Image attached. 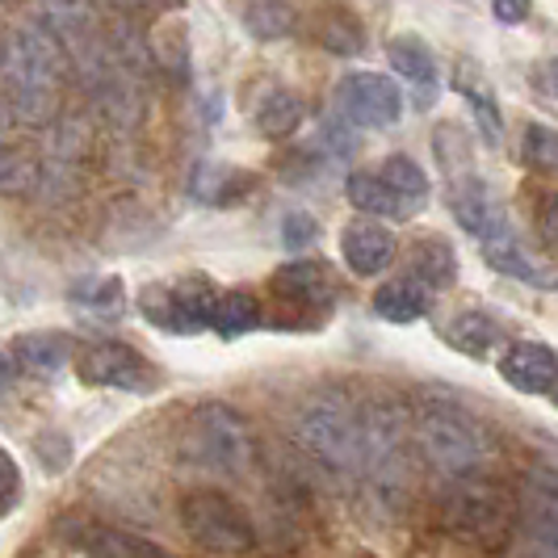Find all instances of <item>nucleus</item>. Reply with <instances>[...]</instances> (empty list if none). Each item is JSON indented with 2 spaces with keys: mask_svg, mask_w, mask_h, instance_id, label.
I'll list each match as a JSON object with an SVG mask.
<instances>
[{
  "mask_svg": "<svg viewBox=\"0 0 558 558\" xmlns=\"http://www.w3.org/2000/svg\"><path fill=\"white\" fill-rule=\"evenodd\" d=\"M307 122V101L290 88H274L260 106H256V126L265 140H290L299 126Z\"/></svg>",
  "mask_w": 558,
  "mask_h": 558,
  "instance_id": "23",
  "label": "nucleus"
},
{
  "mask_svg": "<svg viewBox=\"0 0 558 558\" xmlns=\"http://www.w3.org/2000/svg\"><path fill=\"white\" fill-rule=\"evenodd\" d=\"M492 13L500 26H521L533 13V0H492Z\"/></svg>",
  "mask_w": 558,
  "mask_h": 558,
  "instance_id": "35",
  "label": "nucleus"
},
{
  "mask_svg": "<svg viewBox=\"0 0 558 558\" xmlns=\"http://www.w3.org/2000/svg\"><path fill=\"white\" fill-rule=\"evenodd\" d=\"M546 84H550V93H558V59L546 63Z\"/></svg>",
  "mask_w": 558,
  "mask_h": 558,
  "instance_id": "36",
  "label": "nucleus"
},
{
  "mask_svg": "<svg viewBox=\"0 0 558 558\" xmlns=\"http://www.w3.org/2000/svg\"><path fill=\"white\" fill-rule=\"evenodd\" d=\"M181 525L206 555L240 558L256 550V525L240 504L223 492H194L181 504Z\"/></svg>",
  "mask_w": 558,
  "mask_h": 558,
  "instance_id": "5",
  "label": "nucleus"
},
{
  "mask_svg": "<svg viewBox=\"0 0 558 558\" xmlns=\"http://www.w3.org/2000/svg\"><path fill=\"white\" fill-rule=\"evenodd\" d=\"M63 68H68V51L38 22L9 29L0 38V84L9 93L13 113L29 126H43L56 118Z\"/></svg>",
  "mask_w": 558,
  "mask_h": 558,
  "instance_id": "1",
  "label": "nucleus"
},
{
  "mask_svg": "<svg viewBox=\"0 0 558 558\" xmlns=\"http://www.w3.org/2000/svg\"><path fill=\"white\" fill-rule=\"evenodd\" d=\"M315 240V219L303 215V210H294V215H286V227H281V244L286 248H303Z\"/></svg>",
  "mask_w": 558,
  "mask_h": 558,
  "instance_id": "34",
  "label": "nucleus"
},
{
  "mask_svg": "<svg viewBox=\"0 0 558 558\" xmlns=\"http://www.w3.org/2000/svg\"><path fill=\"white\" fill-rule=\"evenodd\" d=\"M412 433H416L420 453L446 478L478 475L492 453V437L475 420V412H466L458 399H446V395L420 399Z\"/></svg>",
  "mask_w": 558,
  "mask_h": 558,
  "instance_id": "2",
  "label": "nucleus"
},
{
  "mask_svg": "<svg viewBox=\"0 0 558 558\" xmlns=\"http://www.w3.org/2000/svg\"><path fill=\"white\" fill-rule=\"evenodd\" d=\"M260 319H265V307H260V299H256L252 290H223V294H219V311H215L210 332L235 340V336L260 328Z\"/></svg>",
  "mask_w": 558,
  "mask_h": 558,
  "instance_id": "25",
  "label": "nucleus"
},
{
  "mask_svg": "<svg viewBox=\"0 0 558 558\" xmlns=\"http://www.w3.org/2000/svg\"><path fill=\"white\" fill-rule=\"evenodd\" d=\"M383 177H387L403 197H412V202H420V206L428 202V177H424V168H420L412 156H387Z\"/></svg>",
  "mask_w": 558,
  "mask_h": 558,
  "instance_id": "29",
  "label": "nucleus"
},
{
  "mask_svg": "<svg viewBox=\"0 0 558 558\" xmlns=\"http://www.w3.org/2000/svg\"><path fill=\"white\" fill-rule=\"evenodd\" d=\"M240 17H244V29L252 38L274 43V38H286L290 29L299 26V4L294 0H244Z\"/></svg>",
  "mask_w": 558,
  "mask_h": 558,
  "instance_id": "24",
  "label": "nucleus"
},
{
  "mask_svg": "<svg viewBox=\"0 0 558 558\" xmlns=\"http://www.w3.org/2000/svg\"><path fill=\"white\" fill-rule=\"evenodd\" d=\"M449 210H453L458 227H462L475 244L483 235H492L496 227L508 223V210H504V202L496 197V190H492L483 177H475V172L453 177V185H449Z\"/></svg>",
  "mask_w": 558,
  "mask_h": 558,
  "instance_id": "13",
  "label": "nucleus"
},
{
  "mask_svg": "<svg viewBox=\"0 0 558 558\" xmlns=\"http://www.w3.org/2000/svg\"><path fill=\"white\" fill-rule=\"evenodd\" d=\"M294 441L336 475L362 471V412L340 395L311 399L294 416Z\"/></svg>",
  "mask_w": 558,
  "mask_h": 558,
  "instance_id": "4",
  "label": "nucleus"
},
{
  "mask_svg": "<svg viewBox=\"0 0 558 558\" xmlns=\"http://www.w3.org/2000/svg\"><path fill=\"white\" fill-rule=\"evenodd\" d=\"M525 558H558V475L525 478Z\"/></svg>",
  "mask_w": 558,
  "mask_h": 558,
  "instance_id": "12",
  "label": "nucleus"
},
{
  "mask_svg": "<svg viewBox=\"0 0 558 558\" xmlns=\"http://www.w3.org/2000/svg\"><path fill=\"white\" fill-rule=\"evenodd\" d=\"M9 135V110H4V101H0V143Z\"/></svg>",
  "mask_w": 558,
  "mask_h": 558,
  "instance_id": "37",
  "label": "nucleus"
},
{
  "mask_svg": "<svg viewBox=\"0 0 558 558\" xmlns=\"http://www.w3.org/2000/svg\"><path fill=\"white\" fill-rule=\"evenodd\" d=\"M446 344L458 349L471 362H492L504 349V328L487 315V311H462L458 319H449Z\"/></svg>",
  "mask_w": 558,
  "mask_h": 558,
  "instance_id": "19",
  "label": "nucleus"
},
{
  "mask_svg": "<svg viewBox=\"0 0 558 558\" xmlns=\"http://www.w3.org/2000/svg\"><path fill=\"white\" fill-rule=\"evenodd\" d=\"M63 537L88 558H172L156 542H147L131 530H118V525H106V521H68Z\"/></svg>",
  "mask_w": 558,
  "mask_h": 558,
  "instance_id": "14",
  "label": "nucleus"
},
{
  "mask_svg": "<svg viewBox=\"0 0 558 558\" xmlns=\"http://www.w3.org/2000/svg\"><path fill=\"white\" fill-rule=\"evenodd\" d=\"M344 190H349V202L369 219H412L420 210V202L399 194L383 172H353Z\"/></svg>",
  "mask_w": 558,
  "mask_h": 558,
  "instance_id": "18",
  "label": "nucleus"
},
{
  "mask_svg": "<svg viewBox=\"0 0 558 558\" xmlns=\"http://www.w3.org/2000/svg\"><path fill=\"white\" fill-rule=\"evenodd\" d=\"M336 106L353 126L383 131L403 118V88L383 72H349L336 84Z\"/></svg>",
  "mask_w": 558,
  "mask_h": 558,
  "instance_id": "10",
  "label": "nucleus"
},
{
  "mask_svg": "<svg viewBox=\"0 0 558 558\" xmlns=\"http://www.w3.org/2000/svg\"><path fill=\"white\" fill-rule=\"evenodd\" d=\"M219 286L206 278H177L160 281V286H147L140 299L143 319H151L156 328H165L172 336H194L206 332L215 324V311H219Z\"/></svg>",
  "mask_w": 558,
  "mask_h": 558,
  "instance_id": "7",
  "label": "nucleus"
},
{
  "mask_svg": "<svg viewBox=\"0 0 558 558\" xmlns=\"http://www.w3.org/2000/svg\"><path fill=\"white\" fill-rule=\"evenodd\" d=\"M269 294L278 303V315H274L278 328H286V324L311 328V324H319L328 315V307L340 294V286H336L332 269L324 260H307L303 256V260H286L278 274L269 278Z\"/></svg>",
  "mask_w": 558,
  "mask_h": 558,
  "instance_id": "6",
  "label": "nucleus"
},
{
  "mask_svg": "<svg viewBox=\"0 0 558 558\" xmlns=\"http://www.w3.org/2000/svg\"><path fill=\"white\" fill-rule=\"evenodd\" d=\"M441 525L471 542H496L508 530V496L500 483H487L478 475L449 478L441 492Z\"/></svg>",
  "mask_w": 558,
  "mask_h": 558,
  "instance_id": "8",
  "label": "nucleus"
},
{
  "mask_svg": "<svg viewBox=\"0 0 558 558\" xmlns=\"http://www.w3.org/2000/svg\"><path fill=\"white\" fill-rule=\"evenodd\" d=\"M374 311L391 324H416L433 311V286H424L420 278L403 274V278H391L378 294H374Z\"/></svg>",
  "mask_w": 558,
  "mask_h": 558,
  "instance_id": "21",
  "label": "nucleus"
},
{
  "mask_svg": "<svg viewBox=\"0 0 558 558\" xmlns=\"http://www.w3.org/2000/svg\"><path fill=\"white\" fill-rule=\"evenodd\" d=\"M453 88L466 97V106L475 110V122L478 131H483V143L487 147H500L504 143V113H500V101H496V93H492V84L483 81V72H478L475 63H458L453 68Z\"/></svg>",
  "mask_w": 558,
  "mask_h": 558,
  "instance_id": "20",
  "label": "nucleus"
},
{
  "mask_svg": "<svg viewBox=\"0 0 558 558\" xmlns=\"http://www.w3.org/2000/svg\"><path fill=\"white\" fill-rule=\"evenodd\" d=\"M231 181H248V172H240V168L202 165L194 177V194L202 197V202H231Z\"/></svg>",
  "mask_w": 558,
  "mask_h": 558,
  "instance_id": "31",
  "label": "nucleus"
},
{
  "mask_svg": "<svg viewBox=\"0 0 558 558\" xmlns=\"http://www.w3.org/2000/svg\"><path fill=\"white\" fill-rule=\"evenodd\" d=\"M177 449H181L185 466L235 478L252 466L256 441H252V424L231 403H202L181 424Z\"/></svg>",
  "mask_w": 558,
  "mask_h": 558,
  "instance_id": "3",
  "label": "nucleus"
},
{
  "mask_svg": "<svg viewBox=\"0 0 558 558\" xmlns=\"http://www.w3.org/2000/svg\"><path fill=\"white\" fill-rule=\"evenodd\" d=\"M412 278H420L433 290H441V286L458 278V256L449 248V240H437V235L420 240L416 248H412Z\"/></svg>",
  "mask_w": 558,
  "mask_h": 558,
  "instance_id": "26",
  "label": "nucleus"
},
{
  "mask_svg": "<svg viewBox=\"0 0 558 558\" xmlns=\"http://www.w3.org/2000/svg\"><path fill=\"white\" fill-rule=\"evenodd\" d=\"M533 223H537V235L550 256H558V190L555 194H542L537 210H533Z\"/></svg>",
  "mask_w": 558,
  "mask_h": 558,
  "instance_id": "32",
  "label": "nucleus"
},
{
  "mask_svg": "<svg viewBox=\"0 0 558 558\" xmlns=\"http://www.w3.org/2000/svg\"><path fill=\"white\" fill-rule=\"evenodd\" d=\"M478 248H483V256H487V265H492L496 274H504V278L530 281V286H558V274L550 269V260L537 256V252L517 235L512 219H508L504 227H496L492 235H483Z\"/></svg>",
  "mask_w": 558,
  "mask_h": 558,
  "instance_id": "11",
  "label": "nucleus"
},
{
  "mask_svg": "<svg viewBox=\"0 0 558 558\" xmlns=\"http://www.w3.org/2000/svg\"><path fill=\"white\" fill-rule=\"evenodd\" d=\"M315 38H319L328 51H336V56H357V51L365 47L362 22H357L353 13H344V9H324Z\"/></svg>",
  "mask_w": 558,
  "mask_h": 558,
  "instance_id": "28",
  "label": "nucleus"
},
{
  "mask_svg": "<svg viewBox=\"0 0 558 558\" xmlns=\"http://www.w3.org/2000/svg\"><path fill=\"white\" fill-rule=\"evenodd\" d=\"M500 378L521 395H555L558 391V353L537 344V340H521L508 344L500 353Z\"/></svg>",
  "mask_w": 558,
  "mask_h": 558,
  "instance_id": "15",
  "label": "nucleus"
},
{
  "mask_svg": "<svg viewBox=\"0 0 558 558\" xmlns=\"http://www.w3.org/2000/svg\"><path fill=\"white\" fill-rule=\"evenodd\" d=\"M17 500H22V471H17L13 453L0 449V517H4Z\"/></svg>",
  "mask_w": 558,
  "mask_h": 558,
  "instance_id": "33",
  "label": "nucleus"
},
{
  "mask_svg": "<svg viewBox=\"0 0 558 558\" xmlns=\"http://www.w3.org/2000/svg\"><path fill=\"white\" fill-rule=\"evenodd\" d=\"M0 378H9V362L4 357H0Z\"/></svg>",
  "mask_w": 558,
  "mask_h": 558,
  "instance_id": "38",
  "label": "nucleus"
},
{
  "mask_svg": "<svg viewBox=\"0 0 558 558\" xmlns=\"http://www.w3.org/2000/svg\"><path fill=\"white\" fill-rule=\"evenodd\" d=\"M76 374L88 387H110V391L126 395H147L160 374L156 365L143 357L135 344H122V340H101V344H88L81 357H76Z\"/></svg>",
  "mask_w": 558,
  "mask_h": 558,
  "instance_id": "9",
  "label": "nucleus"
},
{
  "mask_svg": "<svg viewBox=\"0 0 558 558\" xmlns=\"http://www.w3.org/2000/svg\"><path fill=\"white\" fill-rule=\"evenodd\" d=\"M340 260L349 265V274L357 278H378L383 269H391L395 260V235L378 219H353L340 231Z\"/></svg>",
  "mask_w": 558,
  "mask_h": 558,
  "instance_id": "16",
  "label": "nucleus"
},
{
  "mask_svg": "<svg viewBox=\"0 0 558 558\" xmlns=\"http://www.w3.org/2000/svg\"><path fill=\"white\" fill-rule=\"evenodd\" d=\"M387 59H391V68L403 81L416 84V106L428 110L437 101V59L428 51V43L416 38V34H395L391 43H387Z\"/></svg>",
  "mask_w": 558,
  "mask_h": 558,
  "instance_id": "17",
  "label": "nucleus"
},
{
  "mask_svg": "<svg viewBox=\"0 0 558 558\" xmlns=\"http://www.w3.org/2000/svg\"><path fill=\"white\" fill-rule=\"evenodd\" d=\"M43 185V160L26 147H0V194H34Z\"/></svg>",
  "mask_w": 558,
  "mask_h": 558,
  "instance_id": "27",
  "label": "nucleus"
},
{
  "mask_svg": "<svg viewBox=\"0 0 558 558\" xmlns=\"http://www.w3.org/2000/svg\"><path fill=\"white\" fill-rule=\"evenodd\" d=\"M525 165L537 172H558V131H550L546 122H530L525 126V147H521Z\"/></svg>",
  "mask_w": 558,
  "mask_h": 558,
  "instance_id": "30",
  "label": "nucleus"
},
{
  "mask_svg": "<svg viewBox=\"0 0 558 558\" xmlns=\"http://www.w3.org/2000/svg\"><path fill=\"white\" fill-rule=\"evenodd\" d=\"M13 357L29 374H59L68 362H76V340L68 332H26L13 340Z\"/></svg>",
  "mask_w": 558,
  "mask_h": 558,
  "instance_id": "22",
  "label": "nucleus"
}]
</instances>
